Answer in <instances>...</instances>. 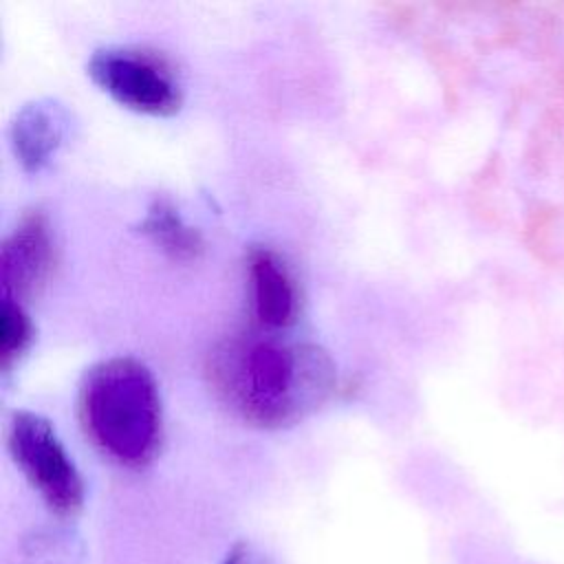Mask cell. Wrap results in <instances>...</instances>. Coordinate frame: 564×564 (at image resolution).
I'll use <instances>...</instances> for the list:
<instances>
[{
	"instance_id": "cell-5",
	"label": "cell",
	"mask_w": 564,
	"mask_h": 564,
	"mask_svg": "<svg viewBox=\"0 0 564 564\" xmlns=\"http://www.w3.org/2000/svg\"><path fill=\"white\" fill-rule=\"evenodd\" d=\"M55 260L48 218L40 209L26 212L0 247L2 297L24 302L46 282Z\"/></svg>"
},
{
	"instance_id": "cell-6",
	"label": "cell",
	"mask_w": 564,
	"mask_h": 564,
	"mask_svg": "<svg viewBox=\"0 0 564 564\" xmlns=\"http://www.w3.org/2000/svg\"><path fill=\"white\" fill-rule=\"evenodd\" d=\"M247 286L258 330L280 333L295 324L300 313L297 284L275 251L267 247H253L249 251Z\"/></svg>"
},
{
	"instance_id": "cell-7",
	"label": "cell",
	"mask_w": 564,
	"mask_h": 564,
	"mask_svg": "<svg viewBox=\"0 0 564 564\" xmlns=\"http://www.w3.org/2000/svg\"><path fill=\"white\" fill-rule=\"evenodd\" d=\"M70 132V112L51 97L24 104L11 121V148L26 172L44 170L66 143Z\"/></svg>"
},
{
	"instance_id": "cell-8",
	"label": "cell",
	"mask_w": 564,
	"mask_h": 564,
	"mask_svg": "<svg viewBox=\"0 0 564 564\" xmlns=\"http://www.w3.org/2000/svg\"><path fill=\"white\" fill-rule=\"evenodd\" d=\"M139 231L172 260L189 262L196 260L205 249L200 231L185 223L178 207L167 196H156L150 203L139 223Z\"/></svg>"
},
{
	"instance_id": "cell-2",
	"label": "cell",
	"mask_w": 564,
	"mask_h": 564,
	"mask_svg": "<svg viewBox=\"0 0 564 564\" xmlns=\"http://www.w3.org/2000/svg\"><path fill=\"white\" fill-rule=\"evenodd\" d=\"M77 414L90 443L119 465L143 467L161 445L159 386L134 357H110L90 366L79 383Z\"/></svg>"
},
{
	"instance_id": "cell-3",
	"label": "cell",
	"mask_w": 564,
	"mask_h": 564,
	"mask_svg": "<svg viewBox=\"0 0 564 564\" xmlns=\"http://www.w3.org/2000/svg\"><path fill=\"white\" fill-rule=\"evenodd\" d=\"M9 452L42 500L59 516L82 507L84 482L55 427L40 414L15 410L7 430Z\"/></svg>"
},
{
	"instance_id": "cell-1",
	"label": "cell",
	"mask_w": 564,
	"mask_h": 564,
	"mask_svg": "<svg viewBox=\"0 0 564 564\" xmlns=\"http://www.w3.org/2000/svg\"><path fill=\"white\" fill-rule=\"evenodd\" d=\"M216 397L242 421L286 427L319 410L337 386L328 352L278 333L249 330L223 339L207 361Z\"/></svg>"
},
{
	"instance_id": "cell-10",
	"label": "cell",
	"mask_w": 564,
	"mask_h": 564,
	"mask_svg": "<svg viewBox=\"0 0 564 564\" xmlns=\"http://www.w3.org/2000/svg\"><path fill=\"white\" fill-rule=\"evenodd\" d=\"M223 564H253L251 562V553H249V549L247 546H242V544H238L236 549H231L229 551V555L225 557V562Z\"/></svg>"
},
{
	"instance_id": "cell-9",
	"label": "cell",
	"mask_w": 564,
	"mask_h": 564,
	"mask_svg": "<svg viewBox=\"0 0 564 564\" xmlns=\"http://www.w3.org/2000/svg\"><path fill=\"white\" fill-rule=\"evenodd\" d=\"M2 326H0V366L7 372L31 346L33 341V322L24 306L15 300L2 297Z\"/></svg>"
},
{
	"instance_id": "cell-4",
	"label": "cell",
	"mask_w": 564,
	"mask_h": 564,
	"mask_svg": "<svg viewBox=\"0 0 564 564\" xmlns=\"http://www.w3.org/2000/svg\"><path fill=\"white\" fill-rule=\"evenodd\" d=\"M90 79L117 104L154 117H170L183 104V88L165 57L134 46H106L90 55Z\"/></svg>"
}]
</instances>
